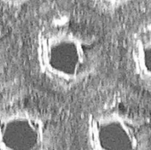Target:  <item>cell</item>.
I'll return each instance as SVG.
<instances>
[{
  "mask_svg": "<svg viewBox=\"0 0 151 150\" xmlns=\"http://www.w3.org/2000/svg\"><path fill=\"white\" fill-rule=\"evenodd\" d=\"M59 123L27 100L0 99V150H61Z\"/></svg>",
  "mask_w": 151,
  "mask_h": 150,
  "instance_id": "obj_3",
  "label": "cell"
},
{
  "mask_svg": "<svg viewBox=\"0 0 151 150\" xmlns=\"http://www.w3.org/2000/svg\"><path fill=\"white\" fill-rule=\"evenodd\" d=\"M77 128L81 150H150L149 113L120 93L90 103Z\"/></svg>",
  "mask_w": 151,
  "mask_h": 150,
  "instance_id": "obj_1",
  "label": "cell"
},
{
  "mask_svg": "<svg viewBox=\"0 0 151 150\" xmlns=\"http://www.w3.org/2000/svg\"><path fill=\"white\" fill-rule=\"evenodd\" d=\"M31 70L48 89L73 95L91 86L104 68L91 47L76 39L56 37L46 39L38 45Z\"/></svg>",
  "mask_w": 151,
  "mask_h": 150,
  "instance_id": "obj_2",
  "label": "cell"
},
{
  "mask_svg": "<svg viewBox=\"0 0 151 150\" xmlns=\"http://www.w3.org/2000/svg\"><path fill=\"white\" fill-rule=\"evenodd\" d=\"M14 68L10 66V63L7 58L0 52V88L8 82V79H10V74L12 72Z\"/></svg>",
  "mask_w": 151,
  "mask_h": 150,
  "instance_id": "obj_4",
  "label": "cell"
}]
</instances>
